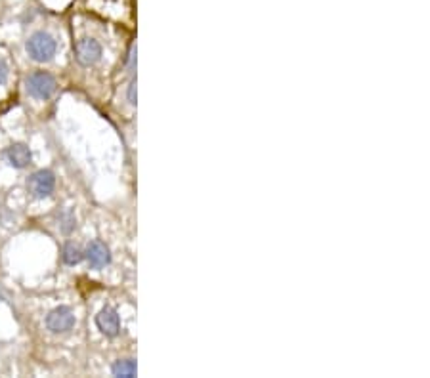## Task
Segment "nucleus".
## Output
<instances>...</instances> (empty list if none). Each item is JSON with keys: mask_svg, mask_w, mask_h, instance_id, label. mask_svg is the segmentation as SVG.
<instances>
[{"mask_svg": "<svg viewBox=\"0 0 430 378\" xmlns=\"http://www.w3.org/2000/svg\"><path fill=\"white\" fill-rule=\"evenodd\" d=\"M25 50H27V56L33 62L45 63L50 62L56 56L58 43H56V38L50 33H46V31H35L27 38Z\"/></svg>", "mask_w": 430, "mask_h": 378, "instance_id": "1", "label": "nucleus"}, {"mask_svg": "<svg viewBox=\"0 0 430 378\" xmlns=\"http://www.w3.org/2000/svg\"><path fill=\"white\" fill-rule=\"evenodd\" d=\"M25 86H27L29 96L35 97V99H50V97L56 94V88H58V82L56 79L46 73V71H35L31 73L25 80Z\"/></svg>", "mask_w": 430, "mask_h": 378, "instance_id": "2", "label": "nucleus"}, {"mask_svg": "<svg viewBox=\"0 0 430 378\" xmlns=\"http://www.w3.org/2000/svg\"><path fill=\"white\" fill-rule=\"evenodd\" d=\"M75 323H77L75 314H73V309L67 308V306L54 308L48 316H46V329L54 334L69 333L73 327H75Z\"/></svg>", "mask_w": 430, "mask_h": 378, "instance_id": "3", "label": "nucleus"}, {"mask_svg": "<svg viewBox=\"0 0 430 378\" xmlns=\"http://www.w3.org/2000/svg\"><path fill=\"white\" fill-rule=\"evenodd\" d=\"M29 191L33 193L36 199H46L54 193L56 187V176L52 170H36L33 172L27 180Z\"/></svg>", "mask_w": 430, "mask_h": 378, "instance_id": "4", "label": "nucleus"}, {"mask_svg": "<svg viewBox=\"0 0 430 378\" xmlns=\"http://www.w3.org/2000/svg\"><path fill=\"white\" fill-rule=\"evenodd\" d=\"M75 58L82 67L96 65L101 60V45L92 36H84L75 46Z\"/></svg>", "mask_w": 430, "mask_h": 378, "instance_id": "5", "label": "nucleus"}, {"mask_svg": "<svg viewBox=\"0 0 430 378\" xmlns=\"http://www.w3.org/2000/svg\"><path fill=\"white\" fill-rule=\"evenodd\" d=\"M84 258L88 260V265L92 270H101L111 264V250L106 243L101 241H92L84 252Z\"/></svg>", "mask_w": 430, "mask_h": 378, "instance_id": "6", "label": "nucleus"}, {"mask_svg": "<svg viewBox=\"0 0 430 378\" xmlns=\"http://www.w3.org/2000/svg\"><path fill=\"white\" fill-rule=\"evenodd\" d=\"M96 325H98L99 333L106 334L109 338H113L121 333V319L113 308H104L96 316Z\"/></svg>", "mask_w": 430, "mask_h": 378, "instance_id": "7", "label": "nucleus"}, {"mask_svg": "<svg viewBox=\"0 0 430 378\" xmlns=\"http://www.w3.org/2000/svg\"><path fill=\"white\" fill-rule=\"evenodd\" d=\"M6 157H8V163L14 168H25L31 165L33 153H31V150H29L25 143H14L6 151Z\"/></svg>", "mask_w": 430, "mask_h": 378, "instance_id": "8", "label": "nucleus"}, {"mask_svg": "<svg viewBox=\"0 0 430 378\" xmlns=\"http://www.w3.org/2000/svg\"><path fill=\"white\" fill-rule=\"evenodd\" d=\"M62 258L67 265H77L84 260V252L81 250V246H77L75 243H67L63 246Z\"/></svg>", "mask_w": 430, "mask_h": 378, "instance_id": "9", "label": "nucleus"}, {"mask_svg": "<svg viewBox=\"0 0 430 378\" xmlns=\"http://www.w3.org/2000/svg\"><path fill=\"white\" fill-rule=\"evenodd\" d=\"M111 373L115 377H123V378H132L136 375V363L132 359H119L111 367Z\"/></svg>", "mask_w": 430, "mask_h": 378, "instance_id": "10", "label": "nucleus"}, {"mask_svg": "<svg viewBox=\"0 0 430 378\" xmlns=\"http://www.w3.org/2000/svg\"><path fill=\"white\" fill-rule=\"evenodd\" d=\"M77 226V218L71 211H63L60 214V228H62L63 233H71L73 229Z\"/></svg>", "mask_w": 430, "mask_h": 378, "instance_id": "11", "label": "nucleus"}, {"mask_svg": "<svg viewBox=\"0 0 430 378\" xmlns=\"http://www.w3.org/2000/svg\"><path fill=\"white\" fill-rule=\"evenodd\" d=\"M126 97H128V104H130V106H136V79L130 80V84H128V94H126Z\"/></svg>", "mask_w": 430, "mask_h": 378, "instance_id": "12", "label": "nucleus"}, {"mask_svg": "<svg viewBox=\"0 0 430 378\" xmlns=\"http://www.w3.org/2000/svg\"><path fill=\"white\" fill-rule=\"evenodd\" d=\"M8 75H10L8 65H6V62H4V60H0V84H6Z\"/></svg>", "mask_w": 430, "mask_h": 378, "instance_id": "13", "label": "nucleus"}]
</instances>
